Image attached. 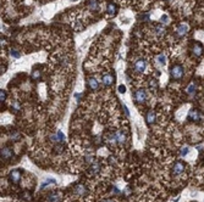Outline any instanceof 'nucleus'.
<instances>
[{
    "label": "nucleus",
    "mask_w": 204,
    "mask_h": 202,
    "mask_svg": "<svg viewBox=\"0 0 204 202\" xmlns=\"http://www.w3.org/2000/svg\"><path fill=\"white\" fill-rule=\"evenodd\" d=\"M196 90H197V85H196V83L194 82H192L188 87H187V89H186V93L188 94L189 96H192V95H194L196 94Z\"/></svg>",
    "instance_id": "nucleus-17"
},
{
    "label": "nucleus",
    "mask_w": 204,
    "mask_h": 202,
    "mask_svg": "<svg viewBox=\"0 0 204 202\" xmlns=\"http://www.w3.org/2000/svg\"><path fill=\"white\" fill-rule=\"evenodd\" d=\"M10 55H11L12 57H15V59H20V57H21V54H20V51H18V50H16V49H11V51H10Z\"/></svg>",
    "instance_id": "nucleus-22"
},
{
    "label": "nucleus",
    "mask_w": 204,
    "mask_h": 202,
    "mask_svg": "<svg viewBox=\"0 0 204 202\" xmlns=\"http://www.w3.org/2000/svg\"><path fill=\"white\" fill-rule=\"evenodd\" d=\"M119 91H120L121 94H123V93L126 91V88H125V85H122V84H121V85H119Z\"/></svg>",
    "instance_id": "nucleus-29"
},
{
    "label": "nucleus",
    "mask_w": 204,
    "mask_h": 202,
    "mask_svg": "<svg viewBox=\"0 0 204 202\" xmlns=\"http://www.w3.org/2000/svg\"><path fill=\"white\" fill-rule=\"evenodd\" d=\"M186 169V166L185 163L182 162V161H177V162H175V165L172 166V176H181V174L185 172Z\"/></svg>",
    "instance_id": "nucleus-2"
},
{
    "label": "nucleus",
    "mask_w": 204,
    "mask_h": 202,
    "mask_svg": "<svg viewBox=\"0 0 204 202\" xmlns=\"http://www.w3.org/2000/svg\"><path fill=\"white\" fill-rule=\"evenodd\" d=\"M88 7L91 11H98L99 7H100V4L98 0H89L88 1Z\"/></svg>",
    "instance_id": "nucleus-14"
},
{
    "label": "nucleus",
    "mask_w": 204,
    "mask_h": 202,
    "mask_svg": "<svg viewBox=\"0 0 204 202\" xmlns=\"http://www.w3.org/2000/svg\"><path fill=\"white\" fill-rule=\"evenodd\" d=\"M50 183H52V184H55V180L54 179H48L45 183H43V185H42V187H45L47 185H49Z\"/></svg>",
    "instance_id": "nucleus-26"
},
{
    "label": "nucleus",
    "mask_w": 204,
    "mask_h": 202,
    "mask_svg": "<svg viewBox=\"0 0 204 202\" xmlns=\"http://www.w3.org/2000/svg\"><path fill=\"white\" fill-rule=\"evenodd\" d=\"M39 77H41V72H39V71H33V72H32V78H33L34 80L39 79Z\"/></svg>",
    "instance_id": "nucleus-24"
},
{
    "label": "nucleus",
    "mask_w": 204,
    "mask_h": 202,
    "mask_svg": "<svg viewBox=\"0 0 204 202\" xmlns=\"http://www.w3.org/2000/svg\"><path fill=\"white\" fill-rule=\"evenodd\" d=\"M6 100V93L4 91V90H1V91H0V101H5Z\"/></svg>",
    "instance_id": "nucleus-25"
},
{
    "label": "nucleus",
    "mask_w": 204,
    "mask_h": 202,
    "mask_svg": "<svg viewBox=\"0 0 204 202\" xmlns=\"http://www.w3.org/2000/svg\"><path fill=\"white\" fill-rule=\"evenodd\" d=\"M200 112L198 111V110H196V109H192L189 112H188V118L191 119V120H193V122H198V120L200 119Z\"/></svg>",
    "instance_id": "nucleus-9"
},
{
    "label": "nucleus",
    "mask_w": 204,
    "mask_h": 202,
    "mask_svg": "<svg viewBox=\"0 0 204 202\" xmlns=\"http://www.w3.org/2000/svg\"><path fill=\"white\" fill-rule=\"evenodd\" d=\"M168 20H169V17H168L166 15H164V16L161 17V20H160V22H161V23H166V22H168Z\"/></svg>",
    "instance_id": "nucleus-28"
},
{
    "label": "nucleus",
    "mask_w": 204,
    "mask_h": 202,
    "mask_svg": "<svg viewBox=\"0 0 204 202\" xmlns=\"http://www.w3.org/2000/svg\"><path fill=\"white\" fill-rule=\"evenodd\" d=\"M88 88L91 90H97L99 88V82L94 78V77H91L88 78Z\"/></svg>",
    "instance_id": "nucleus-12"
},
{
    "label": "nucleus",
    "mask_w": 204,
    "mask_h": 202,
    "mask_svg": "<svg viewBox=\"0 0 204 202\" xmlns=\"http://www.w3.org/2000/svg\"><path fill=\"white\" fill-rule=\"evenodd\" d=\"M104 202H112V201H111V200H109V198H108V200H104Z\"/></svg>",
    "instance_id": "nucleus-34"
},
{
    "label": "nucleus",
    "mask_w": 204,
    "mask_h": 202,
    "mask_svg": "<svg viewBox=\"0 0 204 202\" xmlns=\"http://www.w3.org/2000/svg\"><path fill=\"white\" fill-rule=\"evenodd\" d=\"M10 138L12 139V140H14V141H18L20 139H21V134L18 133V131H11L10 133Z\"/></svg>",
    "instance_id": "nucleus-20"
},
{
    "label": "nucleus",
    "mask_w": 204,
    "mask_h": 202,
    "mask_svg": "<svg viewBox=\"0 0 204 202\" xmlns=\"http://www.w3.org/2000/svg\"><path fill=\"white\" fill-rule=\"evenodd\" d=\"M115 140H116V143L118 144H120V145H122V144H125V141H126V135L121 131V130H118L115 134Z\"/></svg>",
    "instance_id": "nucleus-11"
},
{
    "label": "nucleus",
    "mask_w": 204,
    "mask_h": 202,
    "mask_svg": "<svg viewBox=\"0 0 204 202\" xmlns=\"http://www.w3.org/2000/svg\"><path fill=\"white\" fill-rule=\"evenodd\" d=\"M86 191L87 190H86V187L83 185H77V186L75 187V192L77 194V195H80V196H83L86 194Z\"/></svg>",
    "instance_id": "nucleus-18"
},
{
    "label": "nucleus",
    "mask_w": 204,
    "mask_h": 202,
    "mask_svg": "<svg viewBox=\"0 0 204 202\" xmlns=\"http://www.w3.org/2000/svg\"><path fill=\"white\" fill-rule=\"evenodd\" d=\"M135 100L137 102H139V104H143L147 100V93H146V90H143V89L137 90L135 93Z\"/></svg>",
    "instance_id": "nucleus-6"
},
{
    "label": "nucleus",
    "mask_w": 204,
    "mask_h": 202,
    "mask_svg": "<svg viewBox=\"0 0 204 202\" xmlns=\"http://www.w3.org/2000/svg\"><path fill=\"white\" fill-rule=\"evenodd\" d=\"M187 154H188V147H183L182 151H181V155L185 156V155H187Z\"/></svg>",
    "instance_id": "nucleus-30"
},
{
    "label": "nucleus",
    "mask_w": 204,
    "mask_h": 202,
    "mask_svg": "<svg viewBox=\"0 0 204 202\" xmlns=\"http://www.w3.org/2000/svg\"><path fill=\"white\" fill-rule=\"evenodd\" d=\"M164 33H165V28H164V26L159 24V26H157V27H155V34H157L158 37L164 35Z\"/></svg>",
    "instance_id": "nucleus-19"
},
{
    "label": "nucleus",
    "mask_w": 204,
    "mask_h": 202,
    "mask_svg": "<svg viewBox=\"0 0 204 202\" xmlns=\"http://www.w3.org/2000/svg\"><path fill=\"white\" fill-rule=\"evenodd\" d=\"M61 192H53V194H50L49 196H48V202H60V200H61Z\"/></svg>",
    "instance_id": "nucleus-13"
},
{
    "label": "nucleus",
    "mask_w": 204,
    "mask_h": 202,
    "mask_svg": "<svg viewBox=\"0 0 204 202\" xmlns=\"http://www.w3.org/2000/svg\"><path fill=\"white\" fill-rule=\"evenodd\" d=\"M4 45H5V39L1 38V46H4Z\"/></svg>",
    "instance_id": "nucleus-33"
},
{
    "label": "nucleus",
    "mask_w": 204,
    "mask_h": 202,
    "mask_svg": "<svg viewBox=\"0 0 204 202\" xmlns=\"http://www.w3.org/2000/svg\"><path fill=\"white\" fill-rule=\"evenodd\" d=\"M9 179L12 184H18L21 180V170L20 169H14L12 172H10L9 174Z\"/></svg>",
    "instance_id": "nucleus-5"
},
{
    "label": "nucleus",
    "mask_w": 204,
    "mask_h": 202,
    "mask_svg": "<svg viewBox=\"0 0 204 202\" xmlns=\"http://www.w3.org/2000/svg\"><path fill=\"white\" fill-rule=\"evenodd\" d=\"M99 168H100V165L99 163H94V165H92V167H91V174H97L98 172H99Z\"/></svg>",
    "instance_id": "nucleus-23"
},
{
    "label": "nucleus",
    "mask_w": 204,
    "mask_h": 202,
    "mask_svg": "<svg viewBox=\"0 0 204 202\" xmlns=\"http://www.w3.org/2000/svg\"><path fill=\"white\" fill-rule=\"evenodd\" d=\"M169 1H170V0H169Z\"/></svg>",
    "instance_id": "nucleus-35"
},
{
    "label": "nucleus",
    "mask_w": 204,
    "mask_h": 202,
    "mask_svg": "<svg viewBox=\"0 0 204 202\" xmlns=\"http://www.w3.org/2000/svg\"><path fill=\"white\" fill-rule=\"evenodd\" d=\"M157 61L160 63V65H165V63H166V57H165V55H164V54H159V55H158V57H157Z\"/></svg>",
    "instance_id": "nucleus-21"
},
{
    "label": "nucleus",
    "mask_w": 204,
    "mask_h": 202,
    "mask_svg": "<svg viewBox=\"0 0 204 202\" xmlns=\"http://www.w3.org/2000/svg\"><path fill=\"white\" fill-rule=\"evenodd\" d=\"M123 110H125V113H126V116L129 117V116H130V113H129V110H127V107H126L125 105H123Z\"/></svg>",
    "instance_id": "nucleus-32"
},
{
    "label": "nucleus",
    "mask_w": 204,
    "mask_h": 202,
    "mask_svg": "<svg viewBox=\"0 0 204 202\" xmlns=\"http://www.w3.org/2000/svg\"><path fill=\"white\" fill-rule=\"evenodd\" d=\"M146 120L148 124H153L155 122V113L154 111H148L147 115H146Z\"/></svg>",
    "instance_id": "nucleus-15"
},
{
    "label": "nucleus",
    "mask_w": 204,
    "mask_h": 202,
    "mask_svg": "<svg viewBox=\"0 0 204 202\" xmlns=\"http://www.w3.org/2000/svg\"><path fill=\"white\" fill-rule=\"evenodd\" d=\"M149 84H150V87H153V88H157V87H158V82H157L155 79H152Z\"/></svg>",
    "instance_id": "nucleus-27"
},
{
    "label": "nucleus",
    "mask_w": 204,
    "mask_h": 202,
    "mask_svg": "<svg viewBox=\"0 0 204 202\" xmlns=\"http://www.w3.org/2000/svg\"><path fill=\"white\" fill-rule=\"evenodd\" d=\"M101 83H103L105 87H110L114 84V76L108 73V74H104L101 77Z\"/></svg>",
    "instance_id": "nucleus-8"
},
{
    "label": "nucleus",
    "mask_w": 204,
    "mask_h": 202,
    "mask_svg": "<svg viewBox=\"0 0 204 202\" xmlns=\"http://www.w3.org/2000/svg\"><path fill=\"white\" fill-rule=\"evenodd\" d=\"M14 109H15V111H18V110H20V106H18V104H17V102H15V104H14Z\"/></svg>",
    "instance_id": "nucleus-31"
},
{
    "label": "nucleus",
    "mask_w": 204,
    "mask_h": 202,
    "mask_svg": "<svg viewBox=\"0 0 204 202\" xmlns=\"http://www.w3.org/2000/svg\"><path fill=\"white\" fill-rule=\"evenodd\" d=\"M146 67H147V61L143 59H138L133 65V70L136 73H142V72H144Z\"/></svg>",
    "instance_id": "nucleus-3"
},
{
    "label": "nucleus",
    "mask_w": 204,
    "mask_h": 202,
    "mask_svg": "<svg viewBox=\"0 0 204 202\" xmlns=\"http://www.w3.org/2000/svg\"><path fill=\"white\" fill-rule=\"evenodd\" d=\"M188 31H189V26L187 23H182L176 28V37L177 38H182L188 33Z\"/></svg>",
    "instance_id": "nucleus-4"
},
{
    "label": "nucleus",
    "mask_w": 204,
    "mask_h": 202,
    "mask_svg": "<svg viewBox=\"0 0 204 202\" xmlns=\"http://www.w3.org/2000/svg\"><path fill=\"white\" fill-rule=\"evenodd\" d=\"M170 76L172 79H176V80L181 79L183 77V67L181 65H177V63L174 65L170 68Z\"/></svg>",
    "instance_id": "nucleus-1"
},
{
    "label": "nucleus",
    "mask_w": 204,
    "mask_h": 202,
    "mask_svg": "<svg viewBox=\"0 0 204 202\" xmlns=\"http://www.w3.org/2000/svg\"><path fill=\"white\" fill-rule=\"evenodd\" d=\"M191 51H192V54H193L194 56L199 57V56H202V54H203V45L197 42V43H194L192 45V49H191Z\"/></svg>",
    "instance_id": "nucleus-7"
},
{
    "label": "nucleus",
    "mask_w": 204,
    "mask_h": 202,
    "mask_svg": "<svg viewBox=\"0 0 204 202\" xmlns=\"http://www.w3.org/2000/svg\"><path fill=\"white\" fill-rule=\"evenodd\" d=\"M106 12L109 13L110 16H115L116 12H118V9H116V5L112 4V3H109L108 4V7H106Z\"/></svg>",
    "instance_id": "nucleus-16"
},
{
    "label": "nucleus",
    "mask_w": 204,
    "mask_h": 202,
    "mask_svg": "<svg viewBox=\"0 0 204 202\" xmlns=\"http://www.w3.org/2000/svg\"><path fill=\"white\" fill-rule=\"evenodd\" d=\"M12 155H14V152H12V150L10 147H3L1 149V159L7 161L12 157Z\"/></svg>",
    "instance_id": "nucleus-10"
}]
</instances>
